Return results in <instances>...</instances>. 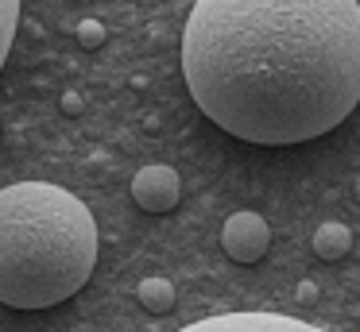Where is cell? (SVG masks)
<instances>
[{
    "label": "cell",
    "mask_w": 360,
    "mask_h": 332,
    "mask_svg": "<svg viewBox=\"0 0 360 332\" xmlns=\"http://www.w3.org/2000/svg\"><path fill=\"white\" fill-rule=\"evenodd\" d=\"M182 77L194 105L244 143L318 139L360 100V4L194 0Z\"/></svg>",
    "instance_id": "obj_1"
},
{
    "label": "cell",
    "mask_w": 360,
    "mask_h": 332,
    "mask_svg": "<svg viewBox=\"0 0 360 332\" xmlns=\"http://www.w3.org/2000/svg\"><path fill=\"white\" fill-rule=\"evenodd\" d=\"M97 267V224L86 201L51 182L0 190V305L51 309Z\"/></svg>",
    "instance_id": "obj_2"
},
{
    "label": "cell",
    "mask_w": 360,
    "mask_h": 332,
    "mask_svg": "<svg viewBox=\"0 0 360 332\" xmlns=\"http://www.w3.org/2000/svg\"><path fill=\"white\" fill-rule=\"evenodd\" d=\"M179 332H326L310 321H298V317H287V313H217V317H202L194 324H182Z\"/></svg>",
    "instance_id": "obj_3"
},
{
    "label": "cell",
    "mask_w": 360,
    "mask_h": 332,
    "mask_svg": "<svg viewBox=\"0 0 360 332\" xmlns=\"http://www.w3.org/2000/svg\"><path fill=\"white\" fill-rule=\"evenodd\" d=\"M221 247H225V255L233 263H259L267 255V247H271V228H267V220L259 213L240 208L221 228Z\"/></svg>",
    "instance_id": "obj_4"
},
{
    "label": "cell",
    "mask_w": 360,
    "mask_h": 332,
    "mask_svg": "<svg viewBox=\"0 0 360 332\" xmlns=\"http://www.w3.org/2000/svg\"><path fill=\"white\" fill-rule=\"evenodd\" d=\"M182 197V182L171 166H143L132 178V201L148 213H171Z\"/></svg>",
    "instance_id": "obj_5"
},
{
    "label": "cell",
    "mask_w": 360,
    "mask_h": 332,
    "mask_svg": "<svg viewBox=\"0 0 360 332\" xmlns=\"http://www.w3.org/2000/svg\"><path fill=\"white\" fill-rule=\"evenodd\" d=\"M310 244H314V255H318V259L337 263V259L349 255L352 232H349V224H341V220H326V224H318V232H314Z\"/></svg>",
    "instance_id": "obj_6"
},
{
    "label": "cell",
    "mask_w": 360,
    "mask_h": 332,
    "mask_svg": "<svg viewBox=\"0 0 360 332\" xmlns=\"http://www.w3.org/2000/svg\"><path fill=\"white\" fill-rule=\"evenodd\" d=\"M136 298H140V305L148 309V313L163 317V313H171V309H174V286L167 282V278L151 274V278H143V282H140Z\"/></svg>",
    "instance_id": "obj_7"
},
{
    "label": "cell",
    "mask_w": 360,
    "mask_h": 332,
    "mask_svg": "<svg viewBox=\"0 0 360 332\" xmlns=\"http://www.w3.org/2000/svg\"><path fill=\"white\" fill-rule=\"evenodd\" d=\"M16 27H20V0H0V69H4V58L12 51Z\"/></svg>",
    "instance_id": "obj_8"
},
{
    "label": "cell",
    "mask_w": 360,
    "mask_h": 332,
    "mask_svg": "<svg viewBox=\"0 0 360 332\" xmlns=\"http://www.w3.org/2000/svg\"><path fill=\"white\" fill-rule=\"evenodd\" d=\"M74 35H78V43L86 46V51H97V46L105 43V35H109V31H105V23H101V20H82Z\"/></svg>",
    "instance_id": "obj_9"
},
{
    "label": "cell",
    "mask_w": 360,
    "mask_h": 332,
    "mask_svg": "<svg viewBox=\"0 0 360 332\" xmlns=\"http://www.w3.org/2000/svg\"><path fill=\"white\" fill-rule=\"evenodd\" d=\"M58 108H63L66 116H82L86 112V97H82L78 89H66L63 97H58Z\"/></svg>",
    "instance_id": "obj_10"
},
{
    "label": "cell",
    "mask_w": 360,
    "mask_h": 332,
    "mask_svg": "<svg viewBox=\"0 0 360 332\" xmlns=\"http://www.w3.org/2000/svg\"><path fill=\"white\" fill-rule=\"evenodd\" d=\"M298 301H314V298H318V282H298Z\"/></svg>",
    "instance_id": "obj_11"
},
{
    "label": "cell",
    "mask_w": 360,
    "mask_h": 332,
    "mask_svg": "<svg viewBox=\"0 0 360 332\" xmlns=\"http://www.w3.org/2000/svg\"><path fill=\"white\" fill-rule=\"evenodd\" d=\"M356 201H360V182H356Z\"/></svg>",
    "instance_id": "obj_12"
}]
</instances>
